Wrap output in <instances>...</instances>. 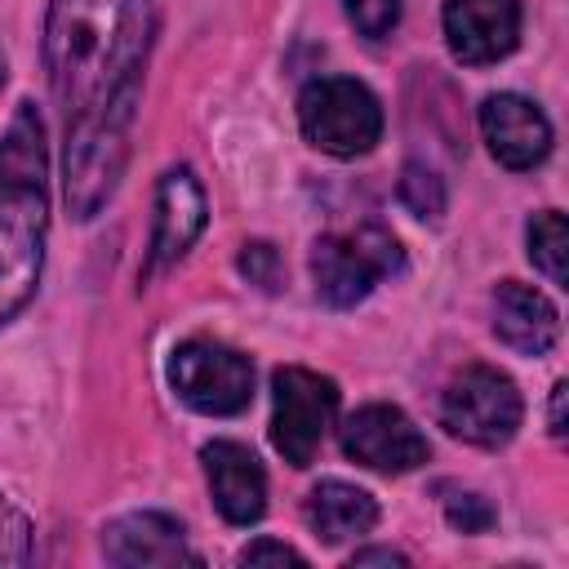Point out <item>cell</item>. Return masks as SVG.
Listing matches in <instances>:
<instances>
[{"instance_id":"6da1fadb","label":"cell","mask_w":569,"mask_h":569,"mask_svg":"<svg viewBox=\"0 0 569 569\" xmlns=\"http://www.w3.org/2000/svg\"><path fill=\"white\" fill-rule=\"evenodd\" d=\"M156 40V0H49L44 71L62 116V200L98 218L129 164L142 76Z\"/></svg>"},{"instance_id":"7a4b0ae2","label":"cell","mask_w":569,"mask_h":569,"mask_svg":"<svg viewBox=\"0 0 569 569\" xmlns=\"http://www.w3.org/2000/svg\"><path fill=\"white\" fill-rule=\"evenodd\" d=\"M49 236V142L36 102L0 133V329L36 298Z\"/></svg>"},{"instance_id":"3957f363","label":"cell","mask_w":569,"mask_h":569,"mask_svg":"<svg viewBox=\"0 0 569 569\" xmlns=\"http://www.w3.org/2000/svg\"><path fill=\"white\" fill-rule=\"evenodd\" d=\"M298 124L316 151L356 160L382 138V102L369 84L351 76H316L298 93Z\"/></svg>"},{"instance_id":"277c9868","label":"cell","mask_w":569,"mask_h":569,"mask_svg":"<svg viewBox=\"0 0 569 569\" xmlns=\"http://www.w3.org/2000/svg\"><path fill=\"white\" fill-rule=\"evenodd\" d=\"M396 271H405V249L378 222H365L356 231H329L311 244L316 298L338 307V311L365 302L373 293V284L396 276Z\"/></svg>"},{"instance_id":"5b68a950","label":"cell","mask_w":569,"mask_h":569,"mask_svg":"<svg viewBox=\"0 0 569 569\" xmlns=\"http://www.w3.org/2000/svg\"><path fill=\"white\" fill-rule=\"evenodd\" d=\"M525 400L493 365H467L440 391V427L476 449H502L520 431Z\"/></svg>"},{"instance_id":"8992f818","label":"cell","mask_w":569,"mask_h":569,"mask_svg":"<svg viewBox=\"0 0 569 569\" xmlns=\"http://www.w3.org/2000/svg\"><path fill=\"white\" fill-rule=\"evenodd\" d=\"M173 396L204 418H236L253 400V360L213 338H187L169 356Z\"/></svg>"},{"instance_id":"52a82bcc","label":"cell","mask_w":569,"mask_h":569,"mask_svg":"<svg viewBox=\"0 0 569 569\" xmlns=\"http://www.w3.org/2000/svg\"><path fill=\"white\" fill-rule=\"evenodd\" d=\"M338 413V382L302 369V365H284L271 373V445L289 467H311L325 431L333 427Z\"/></svg>"},{"instance_id":"ba28073f","label":"cell","mask_w":569,"mask_h":569,"mask_svg":"<svg viewBox=\"0 0 569 569\" xmlns=\"http://www.w3.org/2000/svg\"><path fill=\"white\" fill-rule=\"evenodd\" d=\"M342 453L369 471L382 476H405L413 467H422L431 458L427 436L418 431V422L396 409V405H360L347 422H342Z\"/></svg>"},{"instance_id":"9c48e42d","label":"cell","mask_w":569,"mask_h":569,"mask_svg":"<svg viewBox=\"0 0 569 569\" xmlns=\"http://www.w3.org/2000/svg\"><path fill=\"white\" fill-rule=\"evenodd\" d=\"M204 222H209V204H204V191H200L196 173L187 164L164 169L160 182H156V218H151V244H147L142 280L169 271L200 240Z\"/></svg>"},{"instance_id":"30bf717a","label":"cell","mask_w":569,"mask_h":569,"mask_svg":"<svg viewBox=\"0 0 569 569\" xmlns=\"http://www.w3.org/2000/svg\"><path fill=\"white\" fill-rule=\"evenodd\" d=\"M449 53L467 67H489L520 44V0H445Z\"/></svg>"},{"instance_id":"8fae6325","label":"cell","mask_w":569,"mask_h":569,"mask_svg":"<svg viewBox=\"0 0 569 569\" xmlns=\"http://www.w3.org/2000/svg\"><path fill=\"white\" fill-rule=\"evenodd\" d=\"M480 133L502 169H533L551 151V120L525 93H489L480 102Z\"/></svg>"},{"instance_id":"7c38bea8","label":"cell","mask_w":569,"mask_h":569,"mask_svg":"<svg viewBox=\"0 0 569 569\" xmlns=\"http://www.w3.org/2000/svg\"><path fill=\"white\" fill-rule=\"evenodd\" d=\"M102 556L120 569H147V565H200V551H191L182 520L164 511H129L116 516L102 529Z\"/></svg>"},{"instance_id":"4fadbf2b","label":"cell","mask_w":569,"mask_h":569,"mask_svg":"<svg viewBox=\"0 0 569 569\" xmlns=\"http://www.w3.org/2000/svg\"><path fill=\"white\" fill-rule=\"evenodd\" d=\"M213 507L227 525H258L267 511V471L240 440H209L200 449Z\"/></svg>"},{"instance_id":"5bb4252c","label":"cell","mask_w":569,"mask_h":569,"mask_svg":"<svg viewBox=\"0 0 569 569\" xmlns=\"http://www.w3.org/2000/svg\"><path fill=\"white\" fill-rule=\"evenodd\" d=\"M493 333L520 356H547L560 338V311L542 289L502 280L493 289Z\"/></svg>"},{"instance_id":"9a60e30c","label":"cell","mask_w":569,"mask_h":569,"mask_svg":"<svg viewBox=\"0 0 569 569\" xmlns=\"http://www.w3.org/2000/svg\"><path fill=\"white\" fill-rule=\"evenodd\" d=\"M307 525L316 529L320 542H347V538H360L378 525V498L360 485H347V480H320L311 493H307Z\"/></svg>"},{"instance_id":"2e32d148","label":"cell","mask_w":569,"mask_h":569,"mask_svg":"<svg viewBox=\"0 0 569 569\" xmlns=\"http://www.w3.org/2000/svg\"><path fill=\"white\" fill-rule=\"evenodd\" d=\"M525 244H529V262H533L551 284H565V218H560L556 209H542V213L529 218Z\"/></svg>"},{"instance_id":"e0dca14e","label":"cell","mask_w":569,"mask_h":569,"mask_svg":"<svg viewBox=\"0 0 569 569\" xmlns=\"http://www.w3.org/2000/svg\"><path fill=\"white\" fill-rule=\"evenodd\" d=\"M396 196H400V204L413 213V218H422V222H436L440 213H445V178L436 173V169H427L422 160H409L405 169H400V182H396Z\"/></svg>"},{"instance_id":"ac0fdd59","label":"cell","mask_w":569,"mask_h":569,"mask_svg":"<svg viewBox=\"0 0 569 569\" xmlns=\"http://www.w3.org/2000/svg\"><path fill=\"white\" fill-rule=\"evenodd\" d=\"M31 551H36V529H31L27 511H18V507L0 493V569L27 565Z\"/></svg>"},{"instance_id":"d6986e66","label":"cell","mask_w":569,"mask_h":569,"mask_svg":"<svg viewBox=\"0 0 569 569\" xmlns=\"http://www.w3.org/2000/svg\"><path fill=\"white\" fill-rule=\"evenodd\" d=\"M342 9L351 18V27L360 36H369V40L391 36L396 22H400V0H342Z\"/></svg>"},{"instance_id":"ffe728a7","label":"cell","mask_w":569,"mask_h":569,"mask_svg":"<svg viewBox=\"0 0 569 569\" xmlns=\"http://www.w3.org/2000/svg\"><path fill=\"white\" fill-rule=\"evenodd\" d=\"M445 520L458 529V533H485V529H493V520H498V511H493V502L489 498H480V493H449L445 498Z\"/></svg>"},{"instance_id":"44dd1931","label":"cell","mask_w":569,"mask_h":569,"mask_svg":"<svg viewBox=\"0 0 569 569\" xmlns=\"http://www.w3.org/2000/svg\"><path fill=\"white\" fill-rule=\"evenodd\" d=\"M240 271L249 276V284H258V289H276L280 284V253L267 244V240H249L244 249H240Z\"/></svg>"},{"instance_id":"7402d4cb","label":"cell","mask_w":569,"mask_h":569,"mask_svg":"<svg viewBox=\"0 0 569 569\" xmlns=\"http://www.w3.org/2000/svg\"><path fill=\"white\" fill-rule=\"evenodd\" d=\"M240 565H307L302 551H293L289 542H276V538H258L240 551Z\"/></svg>"},{"instance_id":"603a6c76","label":"cell","mask_w":569,"mask_h":569,"mask_svg":"<svg viewBox=\"0 0 569 569\" xmlns=\"http://www.w3.org/2000/svg\"><path fill=\"white\" fill-rule=\"evenodd\" d=\"M409 556H400V551H391V547H369V551H356L351 556V565H405Z\"/></svg>"},{"instance_id":"cb8c5ba5","label":"cell","mask_w":569,"mask_h":569,"mask_svg":"<svg viewBox=\"0 0 569 569\" xmlns=\"http://www.w3.org/2000/svg\"><path fill=\"white\" fill-rule=\"evenodd\" d=\"M565 396H569V387L556 382L551 387V436H565Z\"/></svg>"},{"instance_id":"d4e9b609","label":"cell","mask_w":569,"mask_h":569,"mask_svg":"<svg viewBox=\"0 0 569 569\" xmlns=\"http://www.w3.org/2000/svg\"><path fill=\"white\" fill-rule=\"evenodd\" d=\"M4 80H9V62H4V53H0V89H4Z\"/></svg>"}]
</instances>
